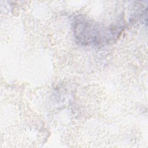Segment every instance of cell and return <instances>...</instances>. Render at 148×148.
Here are the masks:
<instances>
[{
	"label": "cell",
	"mask_w": 148,
	"mask_h": 148,
	"mask_svg": "<svg viewBox=\"0 0 148 148\" xmlns=\"http://www.w3.org/2000/svg\"><path fill=\"white\" fill-rule=\"evenodd\" d=\"M75 36L78 42L86 45L99 44L105 42V32L102 27L83 17H78L73 22Z\"/></svg>",
	"instance_id": "1"
}]
</instances>
